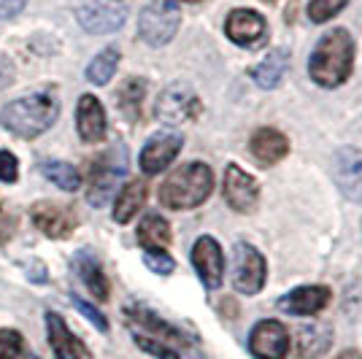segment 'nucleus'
Instances as JSON below:
<instances>
[{
	"label": "nucleus",
	"instance_id": "obj_28",
	"mask_svg": "<svg viewBox=\"0 0 362 359\" xmlns=\"http://www.w3.org/2000/svg\"><path fill=\"white\" fill-rule=\"evenodd\" d=\"M346 3L349 0H311L308 3V19L314 25H322V22H327V19H332V16L338 14Z\"/></svg>",
	"mask_w": 362,
	"mask_h": 359
},
{
	"label": "nucleus",
	"instance_id": "obj_12",
	"mask_svg": "<svg viewBox=\"0 0 362 359\" xmlns=\"http://www.w3.org/2000/svg\"><path fill=\"white\" fill-rule=\"evenodd\" d=\"M181 151V135L173 130H163V133L151 135L146 146L141 151V170L146 176H154L160 170H165L168 165L179 157Z\"/></svg>",
	"mask_w": 362,
	"mask_h": 359
},
{
	"label": "nucleus",
	"instance_id": "obj_3",
	"mask_svg": "<svg viewBox=\"0 0 362 359\" xmlns=\"http://www.w3.org/2000/svg\"><path fill=\"white\" fill-rule=\"evenodd\" d=\"M57 114H60L57 100L52 95L38 92V95H28L6 105L0 111V124L19 138H35L57 122Z\"/></svg>",
	"mask_w": 362,
	"mask_h": 359
},
{
	"label": "nucleus",
	"instance_id": "obj_34",
	"mask_svg": "<svg viewBox=\"0 0 362 359\" xmlns=\"http://www.w3.org/2000/svg\"><path fill=\"white\" fill-rule=\"evenodd\" d=\"M335 359H362L360 351H344V354H338Z\"/></svg>",
	"mask_w": 362,
	"mask_h": 359
},
{
	"label": "nucleus",
	"instance_id": "obj_27",
	"mask_svg": "<svg viewBox=\"0 0 362 359\" xmlns=\"http://www.w3.org/2000/svg\"><path fill=\"white\" fill-rule=\"evenodd\" d=\"M117 65H119V52L117 49H103L87 65V78H90L92 84H108L111 76L117 73Z\"/></svg>",
	"mask_w": 362,
	"mask_h": 359
},
{
	"label": "nucleus",
	"instance_id": "obj_16",
	"mask_svg": "<svg viewBox=\"0 0 362 359\" xmlns=\"http://www.w3.org/2000/svg\"><path fill=\"white\" fill-rule=\"evenodd\" d=\"M46 332H49V343H52V351L57 359H92L87 346L68 329L60 314H54V311L46 314Z\"/></svg>",
	"mask_w": 362,
	"mask_h": 359
},
{
	"label": "nucleus",
	"instance_id": "obj_13",
	"mask_svg": "<svg viewBox=\"0 0 362 359\" xmlns=\"http://www.w3.org/2000/svg\"><path fill=\"white\" fill-rule=\"evenodd\" d=\"M225 33L235 46L252 49V46H257L259 41H265L268 25H265L262 14H257L252 8H235V11H230V16H227Z\"/></svg>",
	"mask_w": 362,
	"mask_h": 359
},
{
	"label": "nucleus",
	"instance_id": "obj_33",
	"mask_svg": "<svg viewBox=\"0 0 362 359\" xmlns=\"http://www.w3.org/2000/svg\"><path fill=\"white\" fill-rule=\"evenodd\" d=\"M28 0H0V19H11L25 8Z\"/></svg>",
	"mask_w": 362,
	"mask_h": 359
},
{
	"label": "nucleus",
	"instance_id": "obj_25",
	"mask_svg": "<svg viewBox=\"0 0 362 359\" xmlns=\"http://www.w3.org/2000/svg\"><path fill=\"white\" fill-rule=\"evenodd\" d=\"M144 95H146V81L144 78H127L124 87L119 90V108L122 114L130 122H136L141 117V103H144Z\"/></svg>",
	"mask_w": 362,
	"mask_h": 359
},
{
	"label": "nucleus",
	"instance_id": "obj_6",
	"mask_svg": "<svg viewBox=\"0 0 362 359\" xmlns=\"http://www.w3.org/2000/svg\"><path fill=\"white\" fill-rule=\"evenodd\" d=\"M200 100H197V95L187 84H170L163 90V95L157 98V108H154V114H157V119L170 124V127H179V124H187V122L197 119V114H200Z\"/></svg>",
	"mask_w": 362,
	"mask_h": 359
},
{
	"label": "nucleus",
	"instance_id": "obj_4",
	"mask_svg": "<svg viewBox=\"0 0 362 359\" xmlns=\"http://www.w3.org/2000/svg\"><path fill=\"white\" fill-rule=\"evenodd\" d=\"M181 25V11L173 0H154L138 16V35L149 46H165Z\"/></svg>",
	"mask_w": 362,
	"mask_h": 359
},
{
	"label": "nucleus",
	"instance_id": "obj_29",
	"mask_svg": "<svg viewBox=\"0 0 362 359\" xmlns=\"http://www.w3.org/2000/svg\"><path fill=\"white\" fill-rule=\"evenodd\" d=\"M144 262H146V268H149L151 273H157V276H170V273L176 270L173 257L168 254V252H163V249H146Z\"/></svg>",
	"mask_w": 362,
	"mask_h": 359
},
{
	"label": "nucleus",
	"instance_id": "obj_32",
	"mask_svg": "<svg viewBox=\"0 0 362 359\" xmlns=\"http://www.w3.org/2000/svg\"><path fill=\"white\" fill-rule=\"evenodd\" d=\"M19 176V165H16V157L11 151L0 149V181H16Z\"/></svg>",
	"mask_w": 362,
	"mask_h": 359
},
{
	"label": "nucleus",
	"instance_id": "obj_30",
	"mask_svg": "<svg viewBox=\"0 0 362 359\" xmlns=\"http://www.w3.org/2000/svg\"><path fill=\"white\" fill-rule=\"evenodd\" d=\"M22 354V335L16 329H0V359H16Z\"/></svg>",
	"mask_w": 362,
	"mask_h": 359
},
{
	"label": "nucleus",
	"instance_id": "obj_18",
	"mask_svg": "<svg viewBox=\"0 0 362 359\" xmlns=\"http://www.w3.org/2000/svg\"><path fill=\"white\" fill-rule=\"evenodd\" d=\"M249 151L257 163L276 165L289 154V138L273 127H259L249 141Z\"/></svg>",
	"mask_w": 362,
	"mask_h": 359
},
{
	"label": "nucleus",
	"instance_id": "obj_5",
	"mask_svg": "<svg viewBox=\"0 0 362 359\" xmlns=\"http://www.w3.org/2000/svg\"><path fill=\"white\" fill-rule=\"evenodd\" d=\"M124 170H127V160H124L122 146H117L114 151H108V154L98 157L92 163L90 189H87V200L92 206H103L106 203L111 192H114V187H117V181L124 176Z\"/></svg>",
	"mask_w": 362,
	"mask_h": 359
},
{
	"label": "nucleus",
	"instance_id": "obj_26",
	"mask_svg": "<svg viewBox=\"0 0 362 359\" xmlns=\"http://www.w3.org/2000/svg\"><path fill=\"white\" fill-rule=\"evenodd\" d=\"M41 170H44V176L49 181H54L60 189L65 192H76L78 187H81V176H78V170H76L71 163H62V160H46L41 165Z\"/></svg>",
	"mask_w": 362,
	"mask_h": 359
},
{
	"label": "nucleus",
	"instance_id": "obj_7",
	"mask_svg": "<svg viewBox=\"0 0 362 359\" xmlns=\"http://www.w3.org/2000/svg\"><path fill=\"white\" fill-rule=\"evenodd\" d=\"M268 265L252 243H238L233 252V286L241 295H257L265 286Z\"/></svg>",
	"mask_w": 362,
	"mask_h": 359
},
{
	"label": "nucleus",
	"instance_id": "obj_35",
	"mask_svg": "<svg viewBox=\"0 0 362 359\" xmlns=\"http://www.w3.org/2000/svg\"><path fill=\"white\" fill-rule=\"evenodd\" d=\"M184 3H200V0H184Z\"/></svg>",
	"mask_w": 362,
	"mask_h": 359
},
{
	"label": "nucleus",
	"instance_id": "obj_14",
	"mask_svg": "<svg viewBox=\"0 0 362 359\" xmlns=\"http://www.w3.org/2000/svg\"><path fill=\"white\" fill-rule=\"evenodd\" d=\"M30 216H33V225L38 227L44 235H49V238H68L76 230L74 211L65 208V206H57V203H52V200L35 203L30 211Z\"/></svg>",
	"mask_w": 362,
	"mask_h": 359
},
{
	"label": "nucleus",
	"instance_id": "obj_21",
	"mask_svg": "<svg viewBox=\"0 0 362 359\" xmlns=\"http://www.w3.org/2000/svg\"><path fill=\"white\" fill-rule=\"evenodd\" d=\"M287 65H289L287 49H273V52H268L252 68V81H255L257 87H262V90H273L281 81V76L287 73Z\"/></svg>",
	"mask_w": 362,
	"mask_h": 359
},
{
	"label": "nucleus",
	"instance_id": "obj_2",
	"mask_svg": "<svg viewBox=\"0 0 362 359\" xmlns=\"http://www.w3.org/2000/svg\"><path fill=\"white\" fill-rule=\"evenodd\" d=\"M214 189V173L206 163H187L173 170L160 187V203L165 208L187 211L203 206Z\"/></svg>",
	"mask_w": 362,
	"mask_h": 359
},
{
	"label": "nucleus",
	"instance_id": "obj_24",
	"mask_svg": "<svg viewBox=\"0 0 362 359\" xmlns=\"http://www.w3.org/2000/svg\"><path fill=\"white\" fill-rule=\"evenodd\" d=\"M138 243L146 249H165L170 243V225L160 213H146L138 225Z\"/></svg>",
	"mask_w": 362,
	"mask_h": 359
},
{
	"label": "nucleus",
	"instance_id": "obj_15",
	"mask_svg": "<svg viewBox=\"0 0 362 359\" xmlns=\"http://www.w3.org/2000/svg\"><path fill=\"white\" fill-rule=\"evenodd\" d=\"M330 300L332 292L327 286H298L279 300V308L292 316H314L322 308H327Z\"/></svg>",
	"mask_w": 362,
	"mask_h": 359
},
{
	"label": "nucleus",
	"instance_id": "obj_31",
	"mask_svg": "<svg viewBox=\"0 0 362 359\" xmlns=\"http://www.w3.org/2000/svg\"><path fill=\"white\" fill-rule=\"evenodd\" d=\"M71 300H74V305H76V308H78V314H81V316H87V319H90L92 324H95V327L100 329V332H106V329H108L106 316L100 314L98 308H92L90 302H84V300L78 298V295H71Z\"/></svg>",
	"mask_w": 362,
	"mask_h": 359
},
{
	"label": "nucleus",
	"instance_id": "obj_36",
	"mask_svg": "<svg viewBox=\"0 0 362 359\" xmlns=\"http://www.w3.org/2000/svg\"><path fill=\"white\" fill-rule=\"evenodd\" d=\"M265 3H276V0H265Z\"/></svg>",
	"mask_w": 362,
	"mask_h": 359
},
{
	"label": "nucleus",
	"instance_id": "obj_22",
	"mask_svg": "<svg viewBox=\"0 0 362 359\" xmlns=\"http://www.w3.org/2000/svg\"><path fill=\"white\" fill-rule=\"evenodd\" d=\"M332 343V329L327 324H305L298 329V357L317 359L322 357Z\"/></svg>",
	"mask_w": 362,
	"mask_h": 359
},
{
	"label": "nucleus",
	"instance_id": "obj_10",
	"mask_svg": "<svg viewBox=\"0 0 362 359\" xmlns=\"http://www.w3.org/2000/svg\"><path fill=\"white\" fill-rule=\"evenodd\" d=\"M124 316H127V322H130V327H133L136 335H146L151 341H160V343L170 346V348H176V351H179L181 346H187V335H184L181 329L163 322L160 316H154L151 311H146V308H136V305H133V308L124 311Z\"/></svg>",
	"mask_w": 362,
	"mask_h": 359
},
{
	"label": "nucleus",
	"instance_id": "obj_20",
	"mask_svg": "<svg viewBox=\"0 0 362 359\" xmlns=\"http://www.w3.org/2000/svg\"><path fill=\"white\" fill-rule=\"evenodd\" d=\"M74 270L76 276L81 278V284L87 286V292H90L95 300H108V278L106 273H103V268H100V262L95 259V254H90V252H78V254L74 257Z\"/></svg>",
	"mask_w": 362,
	"mask_h": 359
},
{
	"label": "nucleus",
	"instance_id": "obj_1",
	"mask_svg": "<svg viewBox=\"0 0 362 359\" xmlns=\"http://www.w3.org/2000/svg\"><path fill=\"white\" fill-rule=\"evenodd\" d=\"M351 65H354V41L344 28H338L319 38L308 60V73L319 87L332 90L341 87L351 76Z\"/></svg>",
	"mask_w": 362,
	"mask_h": 359
},
{
	"label": "nucleus",
	"instance_id": "obj_19",
	"mask_svg": "<svg viewBox=\"0 0 362 359\" xmlns=\"http://www.w3.org/2000/svg\"><path fill=\"white\" fill-rule=\"evenodd\" d=\"M78 25L87 33H114L124 25V11L103 3H87L78 8Z\"/></svg>",
	"mask_w": 362,
	"mask_h": 359
},
{
	"label": "nucleus",
	"instance_id": "obj_8",
	"mask_svg": "<svg viewBox=\"0 0 362 359\" xmlns=\"http://www.w3.org/2000/svg\"><path fill=\"white\" fill-rule=\"evenodd\" d=\"M249 351L257 359H287L289 354V332L276 319L257 322L249 335Z\"/></svg>",
	"mask_w": 362,
	"mask_h": 359
},
{
	"label": "nucleus",
	"instance_id": "obj_17",
	"mask_svg": "<svg viewBox=\"0 0 362 359\" xmlns=\"http://www.w3.org/2000/svg\"><path fill=\"white\" fill-rule=\"evenodd\" d=\"M76 124H78V135L87 143H98V141L106 138V111H103V105L95 95H84L78 100Z\"/></svg>",
	"mask_w": 362,
	"mask_h": 359
},
{
	"label": "nucleus",
	"instance_id": "obj_23",
	"mask_svg": "<svg viewBox=\"0 0 362 359\" xmlns=\"http://www.w3.org/2000/svg\"><path fill=\"white\" fill-rule=\"evenodd\" d=\"M146 195H149V189H146L144 181H130L119 195H117V203H114V219H117L119 225H127L138 211L144 208Z\"/></svg>",
	"mask_w": 362,
	"mask_h": 359
},
{
	"label": "nucleus",
	"instance_id": "obj_11",
	"mask_svg": "<svg viewBox=\"0 0 362 359\" xmlns=\"http://www.w3.org/2000/svg\"><path fill=\"white\" fill-rule=\"evenodd\" d=\"M192 265H195L200 281L216 289L225 278V254H222V246L211 238V235H203L195 240L192 246Z\"/></svg>",
	"mask_w": 362,
	"mask_h": 359
},
{
	"label": "nucleus",
	"instance_id": "obj_9",
	"mask_svg": "<svg viewBox=\"0 0 362 359\" xmlns=\"http://www.w3.org/2000/svg\"><path fill=\"white\" fill-rule=\"evenodd\" d=\"M222 195H225L227 206L238 213H252L259 203V184L255 176H249L238 165H227L225 181H222Z\"/></svg>",
	"mask_w": 362,
	"mask_h": 359
}]
</instances>
